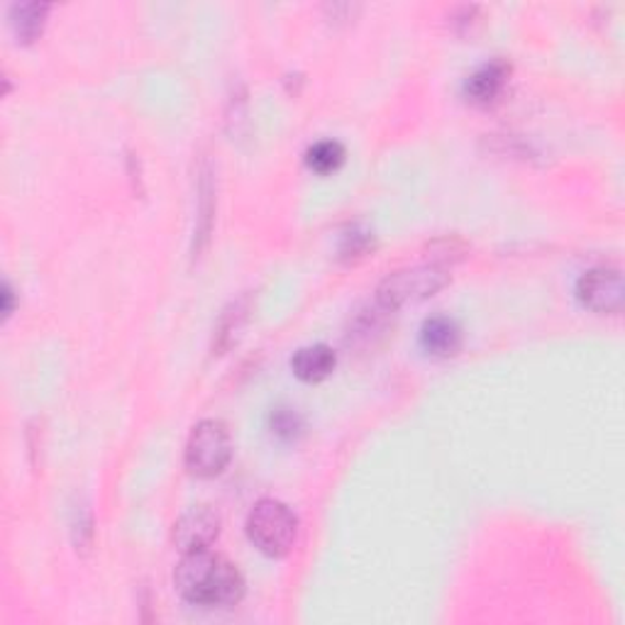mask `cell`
Returning <instances> with one entry per match:
<instances>
[{
    "mask_svg": "<svg viewBox=\"0 0 625 625\" xmlns=\"http://www.w3.org/2000/svg\"><path fill=\"white\" fill-rule=\"evenodd\" d=\"M247 537L261 555L283 557L291 553L299 535L295 513L277 499H261L247 515Z\"/></svg>",
    "mask_w": 625,
    "mask_h": 625,
    "instance_id": "cell-2",
    "label": "cell"
},
{
    "mask_svg": "<svg viewBox=\"0 0 625 625\" xmlns=\"http://www.w3.org/2000/svg\"><path fill=\"white\" fill-rule=\"evenodd\" d=\"M13 309H15V291H13V287H10V283L5 281L3 283V317L8 321L10 315H13Z\"/></svg>",
    "mask_w": 625,
    "mask_h": 625,
    "instance_id": "cell-15",
    "label": "cell"
},
{
    "mask_svg": "<svg viewBox=\"0 0 625 625\" xmlns=\"http://www.w3.org/2000/svg\"><path fill=\"white\" fill-rule=\"evenodd\" d=\"M577 299L584 309L601 315H618L623 309V277L613 267H596L581 274Z\"/></svg>",
    "mask_w": 625,
    "mask_h": 625,
    "instance_id": "cell-5",
    "label": "cell"
},
{
    "mask_svg": "<svg viewBox=\"0 0 625 625\" xmlns=\"http://www.w3.org/2000/svg\"><path fill=\"white\" fill-rule=\"evenodd\" d=\"M449 283V271L440 265H421L389 274L377 289V305L383 311H401L431 299Z\"/></svg>",
    "mask_w": 625,
    "mask_h": 625,
    "instance_id": "cell-3",
    "label": "cell"
},
{
    "mask_svg": "<svg viewBox=\"0 0 625 625\" xmlns=\"http://www.w3.org/2000/svg\"><path fill=\"white\" fill-rule=\"evenodd\" d=\"M269 427L279 440L291 443L295 437H301L305 423L301 418V413L291 409V405H277V409L269 413Z\"/></svg>",
    "mask_w": 625,
    "mask_h": 625,
    "instance_id": "cell-13",
    "label": "cell"
},
{
    "mask_svg": "<svg viewBox=\"0 0 625 625\" xmlns=\"http://www.w3.org/2000/svg\"><path fill=\"white\" fill-rule=\"evenodd\" d=\"M462 327L447 315L427 317L421 327V347L425 355L447 359L455 357L462 349Z\"/></svg>",
    "mask_w": 625,
    "mask_h": 625,
    "instance_id": "cell-8",
    "label": "cell"
},
{
    "mask_svg": "<svg viewBox=\"0 0 625 625\" xmlns=\"http://www.w3.org/2000/svg\"><path fill=\"white\" fill-rule=\"evenodd\" d=\"M221 535V515L211 506H199L186 511L181 518L174 523L171 540L179 547L181 555L208 550Z\"/></svg>",
    "mask_w": 625,
    "mask_h": 625,
    "instance_id": "cell-6",
    "label": "cell"
},
{
    "mask_svg": "<svg viewBox=\"0 0 625 625\" xmlns=\"http://www.w3.org/2000/svg\"><path fill=\"white\" fill-rule=\"evenodd\" d=\"M247 317V305L245 301H237L230 305V309L223 313L221 323H217V331H215V343L213 349H217V355H223V349H227L230 345L235 343V335L239 327H243Z\"/></svg>",
    "mask_w": 625,
    "mask_h": 625,
    "instance_id": "cell-12",
    "label": "cell"
},
{
    "mask_svg": "<svg viewBox=\"0 0 625 625\" xmlns=\"http://www.w3.org/2000/svg\"><path fill=\"white\" fill-rule=\"evenodd\" d=\"M335 367H337V355L333 353V347L321 345V343L301 347L291 359L293 375L305 383L325 381L333 375Z\"/></svg>",
    "mask_w": 625,
    "mask_h": 625,
    "instance_id": "cell-9",
    "label": "cell"
},
{
    "mask_svg": "<svg viewBox=\"0 0 625 625\" xmlns=\"http://www.w3.org/2000/svg\"><path fill=\"white\" fill-rule=\"evenodd\" d=\"M179 594L203 609H233L245 596V577L227 557L199 550L186 553L174 572Z\"/></svg>",
    "mask_w": 625,
    "mask_h": 625,
    "instance_id": "cell-1",
    "label": "cell"
},
{
    "mask_svg": "<svg viewBox=\"0 0 625 625\" xmlns=\"http://www.w3.org/2000/svg\"><path fill=\"white\" fill-rule=\"evenodd\" d=\"M49 10L52 8L47 3H15L10 8V25H13L15 37L23 45H32V42L40 40L42 32H45Z\"/></svg>",
    "mask_w": 625,
    "mask_h": 625,
    "instance_id": "cell-10",
    "label": "cell"
},
{
    "mask_svg": "<svg viewBox=\"0 0 625 625\" xmlns=\"http://www.w3.org/2000/svg\"><path fill=\"white\" fill-rule=\"evenodd\" d=\"M369 247H375V237L367 227H349L347 233L339 239V259L345 261H355L361 259L369 252Z\"/></svg>",
    "mask_w": 625,
    "mask_h": 625,
    "instance_id": "cell-14",
    "label": "cell"
},
{
    "mask_svg": "<svg viewBox=\"0 0 625 625\" xmlns=\"http://www.w3.org/2000/svg\"><path fill=\"white\" fill-rule=\"evenodd\" d=\"M345 159H347V149L339 145L337 139H321L305 152V164H309V169L321 174V177L335 174L339 167H343Z\"/></svg>",
    "mask_w": 625,
    "mask_h": 625,
    "instance_id": "cell-11",
    "label": "cell"
},
{
    "mask_svg": "<svg viewBox=\"0 0 625 625\" xmlns=\"http://www.w3.org/2000/svg\"><path fill=\"white\" fill-rule=\"evenodd\" d=\"M511 64L503 59H491L467 76L465 98L475 105H491L499 101V96L509 86Z\"/></svg>",
    "mask_w": 625,
    "mask_h": 625,
    "instance_id": "cell-7",
    "label": "cell"
},
{
    "mask_svg": "<svg viewBox=\"0 0 625 625\" xmlns=\"http://www.w3.org/2000/svg\"><path fill=\"white\" fill-rule=\"evenodd\" d=\"M186 469L199 479L223 475L233 459V437L223 421H201L186 443Z\"/></svg>",
    "mask_w": 625,
    "mask_h": 625,
    "instance_id": "cell-4",
    "label": "cell"
}]
</instances>
